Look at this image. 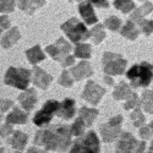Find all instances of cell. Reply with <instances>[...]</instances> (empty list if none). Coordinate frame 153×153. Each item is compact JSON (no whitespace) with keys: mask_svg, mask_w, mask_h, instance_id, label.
<instances>
[{"mask_svg":"<svg viewBox=\"0 0 153 153\" xmlns=\"http://www.w3.org/2000/svg\"><path fill=\"white\" fill-rule=\"evenodd\" d=\"M71 134L66 126H52L47 130L38 131L34 137L37 146L45 151H66L71 143Z\"/></svg>","mask_w":153,"mask_h":153,"instance_id":"1","label":"cell"},{"mask_svg":"<svg viewBox=\"0 0 153 153\" xmlns=\"http://www.w3.org/2000/svg\"><path fill=\"white\" fill-rule=\"evenodd\" d=\"M126 77L129 79L132 87H147L153 79V66L148 62H141L134 65L126 72Z\"/></svg>","mask_w":153,"mask_h":153,"instance_id":"2","label":"cell"},{"mask_svg":"<svg viewBox=\"0 0 153 153\" xmlns=\"http://www.w3.org/2000/svg\"><path fill=\"white\" fill-rule=\"evenodd\" d=\"M31 80V72L27 69L23 68H14L11 66L7 69L5 76H4V82L7 86H12L19 90H27Z\"/></svg>","mask_w":153,"mask_h":153,"instance_id":"3","label":"cell"},{"mask_svg":"<svg viewBox=\"0 0 153 153\" xmlns=\"http://www.w3.org/2000/svg\"><path fill=\"white\" fill-rule=\"evenodd\" d=\"M61 30L65 32V34L69 37V39L72 43H80L90 37V32L86 28V26L75 17L70 19L64 23L61 26Z\"/></svg>","mask_w":153,"mask_h":153,"instance_id":"4","label":"cell"},{"mask_svg":"<svg viewBox=\"0 0 153 153\" xmlns=\"http://www.w3.org/2000/svg\"><path fill=\"white\" fill-rule=\"evenodd\" d=\"M126 69V60L114 53H105L103 56V70L107 75H121Z\"/></svg>","mask_w":153,"mask_h":153,"instance_id":"5","label":"cell"},{"mask_svg":"<svg viewBox=\"0 0 153 153\" xmlns=\"http://www.w3.org/2000/svg\"><path fill=\"white\" fill-rule=\"evenodd\" d=\"M72 153H82V152H87V153H97L99 152V141H98V137L93 131H88V134L81 138L77 140L72 148H71Z\"/></svg>","mask_w":153,"mask_h":153,"instance_id":"6","label":"cell"},{"mask_svg":"<svg viewBox=\"0 0 153 153\" xmlns=\"http://www.w3.org/2000/svg\"><path fill=\"white\" fill-rule=\"evenodd\" d=\"M59 102L56 100H48L47 103L43 105V108L38 111L34 118H33V123L37 126H45L52 121L53 117L56 114V110L59 108Z\"/></svg>","mask_w":153,"mask_h":153,"instance_id":"7","label":"cell"},{"mask_svg":"<svg viewBox=\"0 0 153 153\" xmlns=\"http://www.w3.org/2000/svg\"><path fill=\"white\" fill-rule=\"evenodd\" d=\"M121 121H123V117L118 115V117L111 118L107 124L100 126V134H102V137H103L104 142H113L118 138V136L121 131V129H120Z\"/></svg>","mask_w":153,"mask_h":153,"instance_id":"8","label":"cell"},{"mask_svg":"<svg viewBox=\"0 0 153 153\" xmlns=\"http://www.w3.org/2000/svg\"><path fill=\"white\" fill-rule=\"evenodd\" d=\"M70 52H71V45L64 38H59L54 44L47 47V53H49L50 56L54 60L59 61L60 64H62L65 58L70 55Z\"/></svg>","mask_w":153,"mask_h":153,"instance_id":"9","label":"cell"},{"mask_svg":"<svg viewBox=\"0 0 153 153\" xmlns=\"http://www.w3.org/2000/svg\"><path fill=\"white\" fill-rule=\"evenodd\" d=\"M104 93H105L104 88L98 86L94 81H88L83 91L82 98L87 100L88 103H91L92 105H97L99 103V100L102 99V97L104 96Z\"/></svg>","mask_w":153,"mask_h":153,"instance_id":"10","label":"cell"},{"mask_svg":"<svg viewBox=\"0 0 153 153\" xmlns=\"http://www.w3.org/2000/svg\"><path fill=\"white\" fill-rule=\"evenodd\" d=\"M32 72H33V83L37 87H39L41 90H47L53 80L52 76L38 66H34Z\"/></svg>","mask_w":153,"mask_h":153,"instance_id":"11","label":"cell"},{"mask_svg":"<svg viewBox=\"0 0 153 153\" xmlns=\"http://www.w3.org/2000/svg\"><path fill=\"white\" fill-rule=\"evenodd\" d=\"M138 142L130 132H124L120 137V141L117 145L118 152H136Z\"/></svg>","mask_w":153,"mask_h":153,"instance_id":"12","label":"cell"},{"mask_svg":"<svg viewBox=\"0 0 153 153\" xmlns=\"http://www.w3.org/2000/svg\"><path fill=\"white\" fill-rule=\"evenodd\" d=\"M19 100H20V103L25 110L31 111L37 104V93L34 90H32V88L25 90V92H22L19 96Z\"/></svg>","mask_w":153,"mask_h":153,"instance_id":"13","label":"cell"},{"mask_svg":"<svg viewBox=\"0 0 153 153\" xmlns=\"http://www.w3.org/2000/svg\"><path fill=\"white\" fill-rule=\"evenodd\" d=\"M56 115L64 120H70L75 115V102L72 99L66 98L62 103L59 104V108L56 110Z\"/></svg>","mask_w":153,"mask_h":153,"instance_id":"14","label":"cell"},{"mask_svg":"<svg viewBox=\"0 0 153 153\" xmlns=\"http://www.w3.org/2000/svg\"><path fill=\"white\" fill-rule=\"evenodd\" d=\"M79 11L82 16V19L85 20L86 23L88 25H93L98 22V17L94 14V10L92 7V3L91 1H83L79 5Z\"/></svg>","mask_w":153,"mask_h":153,"instance_id":"15","label":"cell"},{"mask_svg":"<svg viewBox=\"0 0 153 153\" xmlns=\"http://www.w3.org/2000/svg\"><path fill=\"white\" fill-rule=\"evenodd\" d=\"M74 76L75 80H82V79H86L88 76H92L93 75V70L91 68V65L88 64L87 61H81L79 62L77 66H75L71 71H70Z\"/></svg>","mask_w":153,"mask_h":153,"instance_id":"16","label":"cell"},{"mask_svg":"<svg viewBox=\"0 0 153 153\" xmlns=\"http://www.w3.org/2000/svg\"><path fill=\"white\" fill-rule=\"evenodd\" d=\"M21 38V34H20V31L17 27H12L11 30H9L1 38L0 41V44L4 49H9L14 45L19 39Z\"/></svg>","mask_w":153,"mask_h":153,"instance_id":"17","label":"cell"},{"mask_svg":"<svg viewBox=\"0 0 153 153\" xmlns=\"http://www.w3.org/2000/svg\"><path fill=\"white\" fill-rule=\"evenodd\" d=\"M27 135L23 134L22 131H14L11 134V137L9 138V143L11 145L12 148H15L17 151H23L25 146L27 143Z\"/></svg>","mask_w":153,"mask_h":153,"instance_id":"18","label":"cell"},{"mask_svg":"<svg viewBox=\"0 0 153 153\" xmlns=\"http://www.w3.org/2000/svg\"><path fill=\"white\" fill-rule=\"evenodd\" d=\"M44 4V0H19V7L28 15H32L36 10L42 7Z\"/></svg>","mask_w":153,"mask_h":153,"instance_id":"19","label":"cell"},{"mask_svg":"<svg viewBox=\"0 0 153 153\" xmlns=\"http://www.w3.org/2000/svg\"><path fill=\"white\" fill-rule=\"evenodd\" d=\"M27 120H28L27 114L25 113V111H22V110H20L19 108H15L6 117V123L12 124V125H14V124H21V125H23V124L27 123Z\"/></svg>","mask_w":153,"mask_h":153,"instance_id":"20","label":"cell"},{"mask_svg":"<svg viewBox=\"0 0 153 153\" xmlns=\"http://www.w3.org/2000/svg\"><path fill=\"white\" fill-rule=\"evenodd\" d=\"M79 115H80L79 118L85 123L86 127H88V126H91L93 124L94 119L97 118L98 110H96V109H88L86 107H82L80 109V111H79Z\"/></svg>","mask_w":153,"mask_h":153,"instance_id":"21","label":"cell"},{"mask_svg":"<svg viewBox=\"0 0 153 153\" xmlns=\"http://www.w3.org/2000/svg\"><path fill=\"white\" fill-rule=\"evenodd\" d=\"M26 55H27L28 61L32 64V65H36L37 62H39V61L45 59V54L42 52V49H41L39 45H36V47L28 49L26 52Z\"/></svg>","mask_w":153,"mask_h":153,"instance_id":"22","label":"cell"},{"mask_svg":"<svg viewBox=\"0 0 153 153\" xmlns=\"http://www.w3.org/2000/svg\"><path fill=\"white\" fill-rule=\"evenodd\" d=\"M152 11H153V4H152V3H145L140 9L135 10L134 14H131L130 20H131V21H137V22H138L140 20H142V19H143V16L148 15L149 12H152Z\"/></svg>","mask_w":153,"mask_h":153,"instance_id":"23","label":"cell"},{"mask_svg":"<svg viewBox=\"0 0 153 153\" xmlns=\"http://www.w3.org/2000/svg\"><path fill=\"white\" fill-rule=\"evenodd\" d=\"M121 34L127 38V39H130V41H135L136 38L138 37V30L136 27V25L130 20V21H127L126 25L124 26V28L121 30Z\"/></svg>","mask_w":153,"mask_h":153,"instance_id":"24","label":"cell"},{"mask_svg":"<svg viewBox=\"0 0 153 153\" xmlns=\"http://www.w3.org/2000/svg\"><path fill=\"white\" fill-rule=\"evenodd\" d=\"M131 93H132V92H131V90H130V87L127 86L125 82H120V83L118 85V87L115 88V91H114L113 97L115 98L117 100H123V99H126Z\"/></svg>","mask_w":153,"mask_h":153,"instance_id":"25","label":"cell"},{"mask_svg":"<svg viewBox=\"0 0 153 153\" xmlns=\"http://www.w3.org/2000/svg\"><path fill=\"white\" fill-rule=\"evenodd\" d=\"M90 37L92 38L94 44H99L105 38V32L103 28V25H97V26H94L93 30L90 32Z\"/></svg>","mask_w":153,"mask_h":153,"instance_id":"26","label":"cell"},{"mask_svg":"<svg viewBox=\"0 0 153 153\" xmlns=\"http://www.w3.org/2000/svg\"><path fill=\"white\" fill-rule=\"evenodd\" d=\"M142 107L149 114H153V91H147L142 94Z\"/></svg>","mask_w":153,"mask_h":153,"instance_id":"27","label":"cell"},{"mask_svg":"<svg viewBox=\"0 0 153 153\" xmlns=\"http://www.w3.org/2000/svg\"><path fill=\"white\" fill-rule=\"evenodd\" d=\"M75 56L81 59H88L91 56V45L90 44H79L75 48Z\"/></svg>","mask_w":153,"mask_h":153,"instance_id":"28","label":"cell"},{"mask_svg":"<svg viewBox=\"0 0 153 153\" xmlns=\"http://www.w3.org/2000/svg\"><path fill=\"white\" fill-rule=\"evenodd\" d=\"M114 5H115V7L118 10H120L121 12H125V14L130 12L135 7V4L132 0H115Z\"/></svg>","mask_w":153,"mask_h":153,"instance_id":"29","label":"cell"},{"mask_svg":"<svg viewBox=\"0 0 153 153\" xmlns=\"http://www.w3.org/2000/svg\"><path fill=\"white\" fill-rule=\"evenodd\" d=\"M85 129H86L85 123H83L80 118H77V119H76V121H75V123L71 125V127H70V134H71L72 136H80V135L83 134Z\"/></svg>","mask_w":153,"mask_h":153,"instance_id":"30","label":"cell"},{"mask_svg":"<svg viewBox=\"0 0 153 153\" xmlns=\"http://www.w3.org/2000/svg\"><path fill=\"white\" fill-rule=\"evenodd\" d=\"M131 119L134 121V125L137 126V127H140L141 125L145 124V117H143L142 111L138 109V107H136L135 110H134V113L131 114Z\"/></svg>","mask_w":153,"mask_h":153,"instance_id":"31","label":"cell"},{"mask_svg":"<svg viewBox=\"0 0 153 153\" xmlns=\"http://www.w3.org/2000/svg\"><path fill=\"white\" fill-rule=\"evenodd\" d=\"M15 9V0H0V12L9 14Z\"/></svg>","mask_w":153,"mask_h":153,"instance_id":"32","label":"cell"},{"mask_svg":"<svg viewBox=\"0 0 153 153\" xmlns=\"http://www.w3.org/2000/svg\"><path fill=\"white\" fill-rule=\"evenodd\" d=\"M104 25H105V27L110 31H118L120 28V25H121V21L115 17V16H111L109 19H107L104 21Z\"/></svg>","mask_w":153,"mask_h":153,"instance_id":"33","label":"cell"},{"mask_svg":"<svg viewBox=\"0 0 153 153\" xmlns=\"http://www.w3.org/2000/svg\"><path fill=\"white\" fill-rule=\"evenodd\" d=\"M127 99V102L125 103V109H127V110H130V109H132V108H136V107H138V104H140V102H138V97H137V94L136 93H131L129 97L126 98Z\"/></svg>","mask_w":153,"mask_h":153,"instance_id":"34","label":"cell"},{"mask_svg":"<svg viewBox=\"0 0 153 153\" xmlns=\"http://www.w3.org/2000/svg\"><path fill=\"white\" fill-rule=\"evenodd\" d=\"M59 83H60L61 86H64V87H71V86H72L74 82H72V79H71L69 71L64 70V71L61 72L60 77H59Z\"/></svg>","mask_w":153,"mask_h":153,"instance_id":"35","label":"cell"},{"mask_svg":"<svg viewBox=\"0 0 153 153\" xmlns=\"http://www.w3.org/2000/svg\"><path fill=\"white\" fill-rule=\"evenodd\" d=\"M137 23H140V28L145 34H151L153 32V21H147V20H140Z\"/></svg>","mask_w":153,"mask_h":153,"instance_id":"36","label":"cell"},{"mask_svg":"<svg viewBox=\"0 0 153 153\" xmlns=\"http://www.w3.org/2000/svg\"><path fill=\"white\" fill-rule=\"evenodd\" d=\"M15 130L12 129V124H9V123H6L5 125H3V126H0V137H9L12 132H14Z\"/></svg>","mask_w":153,"mask_h":153,"instance_id":"37","label":"cell"},{"mask_svg":"<svg viewBox=\"0 0 153 153\" xmlns=\"http://www.w3.org/2000/svg\"><path fill=\"white\" fill-rule=\"evenodd\" d=\"M12 105H14V102L10 99H0V113H5L7 111Z\"/></svg>","mask_w":153,"mask_h":153,"instance_id":"38","label":"cell"},{"mask_svg":"<svg viewBox=\"0 0 153 153\" xmlns=\"http://www.w3.org/2000/svg\"><path fill=\"white\" fill-rule=\"evenodd\" d=\"M9 27H10V19H9V16L7 15H1V16H0V28L6 30Z\"/></svg>","mask_w":153,"mask_h":153,"instance_id":"39","label":"cell"},{"mask_svg":"<svg viewBox=\"0 0 153 153\" xmlns=\"http://www.w3.org/2000/svg\"><path fill=\"white\" fill-rule=\"evenodd\" d=\"M140 136H141L143 140L149 138V136H151V127H147V126L142 127L141 131H140Z\"/></svg>","mask_w":153,"mask_h":153,"instance_id":"40","label":"cell"},{"mask_svg":"<svg viewBox=\"0 0 153 153\" xmlns=\"http://www.w3.org/2000/svg\"><path fill=\"white\" fill-rule=\"evenodd\" d=\"M92 4H94L97 7H108V0H90Z\"/></svg>","mask_w":153,"mask_h":153,"instance_id":"41","label":"cell"},{"mask_svg":"<svg viewBox=\"0 0 153 153\" xmlns=\"http://www.w3.org/2000/svg\"><path fill=\"white\" fill-rule=\"evenodd\" d=\"M74 62H75V58H74L72 55H68V56L65 58V60L62 61L61 65H62V66H70V65H72Z\"/></svg>","mask_w":153,"mask_h":153,"instance_id":"42","label":"cell"},{"mask_svg":"<svg viewBox=\"0 0 153 153\" xmlns=\"http://www.w3.org/2000/svg\"><path fill=\"white\" fill-rule=\"evenodd\" d=\"M105 81H107V83H109V85H113V80H111V79H109V77H105Z\"/></svg>","mask_w":153,"mask_h":153,"instance_id":"43","label":"cell"},{"mask_svg":"<svg viewBox=\"0 0 153 153\" xmlns=\"http://www.w3.org/2000/svg\"><path fill=\"white\" fill-rule=\"evenodd\" d=\"M149 152H153V142H152V145H151V147H149Z\"/></svg>","mask_w":153,"mask_h":153,"instance_id":"44","label":"cell"},{"mask_svg":"<svg viewBox=\"0 0 153 153\" xmlns=\"http://www.w3.org/2000/svg\"><path fill=\"white\" fill-rule=\"evenodd\" d=\"M149 127H151V129L153 130V121H152V124H151V126H149Z\"/></svg>","mask_w":153,"mask_h":153,"instance_id":"45","label":"cell"},{"mask_svg":"<svg viewBox=\"0 0 153 153\" xmlns=\"http://www.w3.org/2000/svg\"><path fill=\"white\" fill-rule=\"evenodd\" d=\"M4 151H5L4 148H0V152H4Z\"/></svg>","mask_w":153,"mask_h":153,"instance_id":"46","label":"cell"},{"mask_svg":"<svg viewBox=\"0 0 153 153\" xmlns=\"http://www.w3.org/2000/svg\"><path fill=\"white\" fill-rule=\"evenodd\" d=\"M0 121H1V113H0Z\"/></svg>","mask_w":153,"mask_h":153,"instance_id":"47","label":"cell"},{"mask_svg":"<svg viewBox=\"0 0 153 153\" xmlns=\"http://www.w3.org/2000/svg\"><path fill=\"white\" fill-rule=\"evenodd\" d=\"M0 33H1V28H0Z\"/></svg>","mask_w":153,"mask_h":153,"instance_id":"48","label":"cell"},{"mask_svg":"<svg viewBox=\"0 0 153 153\" xmlns=\"http://www.w3.org/2000/svg\"><path fill=\"white\" fill-rule=\"evenodd\" d=\"M70 1H74V0H70Z\"/></svg>","mask_w":153,"mask_h":153,"instance_id":"49","label":"cell"}]
</instances>
